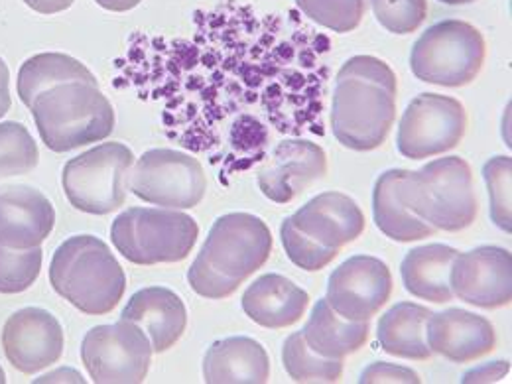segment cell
<instances>
[{"mask_svg": "<svg viewBox=\"0 0 512 384\" xmlns=\"http://www.w3.org/2000/svg\"><path fill=\"white\" fill-rule=\"evenodd\" d=\"M331 42L296 12L225 0L193 14L188 36L134 32L115 60L117 89L162 107L170 140L219 168V180L262 162L270 132L325 134Z\"/></svg>", "mask_w": 512, "mask_h": 384, "instance_id": "1", "label": "cell"}, {"mask_svg": "<svg viewBox=\"0 0 512 384\" xmlns=\"http://www.w3.org/2000/svg\"><path fill=\"white\" fill-rule=\"evenodd\" d=\"M396 119V75L386 62L355 56L341 65L331 99V132L355 152L383 144Z\"/></svg>", "mask_w": 512, "mask_h": 384, "instance_id": "2", "label": "cell"}, {"mask_svg": "<svg viewBox=\"0 0 512 384\" xmlns=\"http://www.w3.org/2000/svg\"><path fill=\"white\" fill-rule=\"evenodd\" d=\"M54 290L87 316L111 314L125 296L127 276L107 243L75 235L62 243L50 264Z\"/></svg>", "mask_w": 512, "mask_h": 384, "instance_id": "3", "label": "cell"}, {"mask_svg": "<svg viewBox=\"0 0 512 384\" xmlns=\"http://www.w3.org/2000/svg\"><path fill=\"white\" fill-rule=\"evenodd\" d=\"M42 142L52 152H69L101 142L115 130V111L99 85L67 81L42 91L32 103Z\"/></svg>", "mask_w": 512, "mask_h": 384, "instance_id": "4", "label": "cell"}, {"mask_svg": "<svg viewBox=\"0 0 512 384\" xmlns=\"http://www.w3.org/2000/svg\"><path fill=\"white\" fill-rule=\"evenodd\" d=\"M402 203L436 231L457 233L477 219L473 174L463 158L434 160L418 172H408L400 184Z\"/></svg>", "mask_w": 512, "mask_h": 384, "instance_id": "5", "label": "cell"}, {"mask_svg": "<svg viewBox=\"0 0 512 384\" xmlns=\"http://www.w3.org/2000/svg\"><path fill=\"white\" fill-rule=\"evenodd\" d=\"M195 219L168 207H130L111 227L115 249L138 266L186 260L197 243Z\"/></svg>", "mask_w": 512, "mask_h": 384, "instance_id": "6", "label": "cell"}, {"mask_svg": "<svg viewBox=\"0 0 512 384\" xmlns=\"http://www.w3.org/2000/svg\"><path fill=\"white\" fill-rule=\"evenodd\" d=\"M485 56V38L473 24L442 20L416 40L410 67L416 79L424 83L463 87L479 75Z\"/></svg>", "mask_w": 512, "mask_h": 384, "instance_id": "7", "label": "cell"}, {"mask_svg": "<svg viewBox=\"0 0 512 384\" xmlns=\"http://www.w3.org/2000/svg\"><path fill=\"white\" fill-rule=\"evenodd\" d=\"M134 154L121 142H103L65 164L62 186L69 203L89 215H107L127 201Z\"/></svg>", "mask_w": 512, "mask_h": 384, "instance_id": "8", "label": "cell"}, {"mask_svg": "<svg viewBox=\"0 0 512 384\" xmlns=\"http://www.w3.org/2000/svg\"><path fill=\"white\" fill-rule=\"evenodd\" d=\"M128 190L144 203L168 209H192L201 203L207 178L192 154L154 148L142 154L128 176Z\"/></svg>", "mask_w": 512, "mask_h": 384, "instance_id": "9", "label": "cell"}, {"mask_svg": "<svg viewBox=\"0 0 512 384\" xmlns=\"http://www.w3.org/2000/svg\"><path fill=\"white\" fill-rule=\"evenodd\" d=\"M152 353L148 335L127 320L97 325L81 343V361L97 384L144 383Z\"/></svg>", "mask_w": 512, "mask_h": 384, "instance_id": "10", "label": "cell"}, {"mask_svg": "<svg viewBox=\"0 0 512 384\" xmlns=\"http://www.w3.org/2000/svg\"><path fill=\"white\" fill-rule=\"evenodd\" d=\"M270 253L272 235L260 217L227 213L213 223L197 256L221 276L243 284L268 262Z\"/></svg>", "mask_w": 512, "mask_h": 384, "instance_id": "11", "label": "cell"}, {"mask_svg": "<svg viewBox=\"0 0 512 384\" xmlns=\"http://www.w3.org/2000/svg\"><path fill=\"white\" fill-rule=\"evenodd\" d=\"M467 128L463 105L446 95L422 93L406 107L398 127V152L410 160L453 150Z\"/></svg>", "mask_w": 512, "mask_h": 384, "instance_id": "12", "label": "cell"}, {"mask_svg": "<svg viewBox=\"0 0 512 384\" xmlns=\"http://www.w3.org/2000/svg\"><path fill=\"white\" fill-rule=\"evenodd\" d=\"M390 268L375 256H351L333 270L327 304L345 320L369 321L390 300Z\"/></svg>", "mask_w": 512, "mask_h": 384, "instance_id": "13", "label": "cell"}, {"mask_svg": "<svg viewBox=\"0 0 512 384\" xmlns=\"http://www.w3.org/2000/svg\"><path fill=\"white\" fill-rule=\"evenodd\" d=\"M449 286L453 296L465 304L497 310L512 300V256L501 247H479L469 253H457Z\"/></svg>", "mask_w": 512, "mask_h": 384, "instance_id": "14", "label": "cell"}, {"mask_svg": "<svg viewBox=\"0 0 512 384\" xmlns=\"http://www.w3.org/2000/svg\"><path fill=\"white\" fill-rule=\"evenodd\" d=\"M2 347L16 371L34 375L60 361L64 353V329L50 312L24 308L4 323Z\"/></svg>", "mask_w": 512, "mask_h": 384, "instance_id": "15", "label": "cell"}, {"mask_svg": "<svg viewBox=\"0 0 512 384\" xmlns=\"http://www.w3.org/2000/svg\"><path fill=\"white\" fill-rule=\"evenodd\" d=\"M327 156L320 144L294 138L280 142L268 160L260 166L256 178L264 197L274 203H290L325 178Z\"/></svg>", "mask_w": 512, "mask_h": 384, "instance_id": "16", "label": "cell"}, {"mask_svg": "<svg viewBox=\"0 0 512 384\" xmlns=\"http://www.w3.org/2000/svg\"><path fill=\"white\" fill-rule=\"evenodd\" d=\"M56 225L50 199L30 186L0 188V245L26 251L40 247Z\"/></svg>", "mask_w": 512, "mask_h": 384, "instance_id": "17", "label": "cell"}, {"mask_svg": "<svg viewBox=\"0 0 512 384\" xmlns=\"http://www.w3.org/2000/svg\"><path fill=\"white\" fill-rule=\"evenodd\" d=\"M298 231L323 247L341 249L357 241L365 231V215L349 195L325 192L310 199L292 217Z\"/></svg>", "mask_w": 512, "mask_h": 384, "instance_id": "18", "label": "cell"}, {"mask_svg": "<svg viewBox=\"0 0 512 384\" xmlns=\"http://www.w3.org/2000/svg\"><path fill=\"white\" fill-rule=\"evenodd\" d=\"M426 335L432 353L442 355L451 363L477 361L489 355L497 343L491 321L459 308L432 314Z\"/></svg>", "mask_w": 512, "mask_h": 384, "instance_id": "19", "label": "cell"}, {"mask_svg": "<svg viewBox=\"0 0 512 384\" xmlns=\"http://www.w3.org/2000/svg\"><path fill=\"white\" fill-rule=\"evenodd\" d=\"M121 320L136 323L150 339L154 353L174 347L188 327V312L182 298L170 288L150 286L138 290L121 314Z\"/></svg>", "mask_w": 512, "mask_h": 384, "instance_id": "20", "label": "cell"}, {"mask_svg": "<svg viewBox=\"0 0 512 384\" xmlns=\"http://www.w3.org/2000/svg\"><path fill=\"white\" fill-rule=\"evenodd\" d=\"M270 377L266 349L251 337L215 341L203 359V381L209 384H262Z\"/></svg>", "mask_w": 512, "mask_h": 384, "instance_id": "21", "label": "cell"}, {"mask_svg": "<svg viewBox=\"0 0 512 384\" xmlns=\"http://www.w3.org/2000/svg\"><path fill=\"white\" fill-rule=\"evenodd\" d=\"M308 304V292L280 274L256 278L243 294V312L268 329H284L298 323Z\"/></svg>", "mask_w": 512, "mask_h": 384, "instance_id": "22", "label": "cell"}, {"mask_svg": "<svg viewBox=\"0 0 512 384\" xmlns=\"http://www.w3.org/2000/svg\"><path fill=\"white\" fill-rule=\"evenodd\" d=\"M432 314V310L414 302L394 304L377 327V339L384 353L410 361L430 359L432 349L426 333Z\"/></svg>", "mask_w": 512, "mask_h": 384, "instance_id": "23", "label": "cell"}, {"mask_svg": "<svg viewBox=\"0 0 512 384\" xmlns=\"http://www.w3.org/2000/svg\"><path fill=\"white\" fill-rule=\"evenodd\" d=\"M455 256L457 251L448 245H426L410 251L400 266L404 288L412 296L434 304L453 300L449 270Z\"/></svg>", "mask_w": 512, "mask_h": 384, "instance_id": "24", "label": "cell"}, {"mask_svg": "<svg viewBox=\"0 0 512 384\" xmlns=\"http://www.w3.org/2000/svg\"><path fill=\"white\" fill-rule=\"evenodd\" d=\"M406 170H388L377 180L373 192V215L384 235L398 243L422 241L438 231L416 217L400 199V184Z\"/></svg>", "mask_w": 512, "mask_h": 384, "instance_id": "25", "label": "cell"}, {"mask_svg": "<svg viewBox=\"0 0 512 384\" xmlns=\"http://www.w3.org/2000/svg\"><path fill=\"white\" fill-rule=\"evenodd\" d=\"M371 323L369 321H351L341 318L323 298L306 327L302 329L306 343L312 351L321 357L343 359L351 353H357L369 339Z\"/></svg>", "mask_w": 512, "mask_h": 384, "instance_id": "26", "label": "cell"}, {"mask_svg": "<svg viewBox=\"0 0 512 384\" xmlns=\"http://www.w3.org/2000/svg\"><path fill=\"white\" fill-rule=\"evenodd\" d=\"M83 81L99 85L95 75L79 60L65 54H38L26 60L18 71V95L20 101L30 109L34 99L60 83Z\"/></svg>", "mask_w": 512, "mask_h": 384, "instance_id": "27", "label": "cell"}, {"mask_svg": "<svg viewBox=\"0 0 512 384\" xmlns=\"http://www.w3.org/2000/svg\"><path fill=\"white\" fill-rule=\"evenodd\" d=\"M284 369L294 383H337L343 375L341 359L321 357L304 339V333H292L282 349Z\"/></svg>", "mask_w": 512, "mask_h": 384, "instance_id": "28", "label": "cell"}, {"mask_svg": "<svg viewBox=\"0 0 512 384\" xmlns=\"http://www.w3.org/2000/svg\"><path fill=\"white\" fill-rule=\"evenodd\" d=\"M38 160V144L28 128L14 121L0 123V182L32 172Z\"/></svg>", "mask_w": 512, "mask_h": 384, "instance_id": "29", "label": "cell"}, {"mask_svg": "<svg viewBox=\"0 0 512 384\" xmlns=\"http://www.w3.org/2000/svg\"><path fill=\"white\" fill-rule=\"evenodd\" d=\"M296 6L312 22L331 32L347 34L361 24L371 0H296Z\"/></svg>", "mask_w": 512, "mask_h": 384, "instance_id": "30", "label": "cell"}, {"mask_svg": "<svg viewBox=\"0 0 512 384\" xmlns=\"http://www.w3.org/2000/svg\"><path fill=\"white\" fill-rule=\"evenodd\" d=\"M42 249H6L0 245V294H20L32 288L42 270Z\"/></svg>", "mask_w": 512, "mask_h": 384, "instance_id": "31", "label": "cell"}, {"mask_svg": "<svg viewBox=\"0 0 512 384\" xmlns=\"http://www.w3.org/2000/svg\"><path fill=\"white\" fill-rule=\"evenodd\" d=\"M483 176L491 195V219L499 229L511 233V156L491 158L483 168Z\"/></svg>", "mask_w": 512, "mask_h": 384, "instance_id": "32", "label": "cell"}, {"mask_svg": "<svg viewBox=\"0 0 512 384\" xmlns=\"http://www.w3.org/2000/svg\"><path fill=\"white\" fill-rule=\"evenodd\" d=\"M371 6L384 30L398 36L416 32L428 18L426 0H371Z\"/></svg>", "mask_w": 512, "mask_h": 384, "instance_id": "33", "label": "cell"}, {"mask_svg": "<svg viewBox=\"0 0 512 384\" xmlns=\"http://www.w3.org/2000/svg\"><path fill=\"white\" fill-rule=\"evenodd\" d=\"M280 237H282L286 255L302 270L318 272L337 256V249L323 247L318 241H314L308 235H304L302 231H298L290 217L284 219V223L280 227Z\"/></svg>", "mask_w": 512, "mask_h": 384, "instance_id": "34", "label": "cell"}, {"mask_svg": "<svg viewBox=\"0 0 512 384\" xmlns=\"http://www.w3.org/2000/svg\"><path fill=\"white\" fill-rule=\"evenodd\" d=\"M188 280L195 294L209 298V300H223L229 298L231 294L237 292L241 282L229 280L215 272L207 262H203L199 256L193 260L190 270H188Z\"/></svg>", "mask_w": 512, "mask_h": 384, "instance_id": "35", "label": "cell"}, {"mask_svg": "<svg viewBox=\"0 0 512 384\" xmlns=\"http://www.w3.org/2000/svg\"><path fill=\"white\" fill-rule=\"evenodd\" d=\"M361 384H377V383H420L418 373H414L412 369L400 367V365H390V363H373L369 365L361 379Z\"/></svg>", "mask_w": 512, "mask_h": 384, "instance_id": "36", "label": "cell"}, {"mask_svg": "<svg viewBox=\"0 0 512 384\" xmlns=\"http://www.w3.org/2000/svg\"><path fill=\"white\" fill-rule=\"evenodd\" d=\"M509 373L507 361H495L493 365H483L477 371H471L465 375L463 383H495L503 379Z\"/></svg>", "mask_w": 512, "mask_h": 384, "instance_id": "37", "label": "cell"}, {"mask_svg": "<svg viewBox=\"0 0 512 384\" xmlns=\"http://www.w3.org/2000/svg\"><path fill=\"white\" fill-rule=\"evenodd\" d=\"M75 0H24L26 6L40 14H58L67 10Z\"/></svg>", "mask_w": 512, "mask_h": 384, "instance_id": "38", "label": "cell"}, {"mask_svg": "<svg viewBox=\"0 0 512 384\" xmlns=\"http://www.w3.org/2000/svg\"><path fill=\"white\" fill-rule=\"evenodd\" d=\"M10 71L8 65L4 64V60L0 58V119L10 111L12 99H10Z\"/></svg>", "mask_w": 512, "mask_h": 384, "instance_id": "39", "label": "cell"}, {"mask_svg": "<svg viewBox=\"0 0 512 384\" xmlns=\"http://www.w3.org/2000/svg\"><path fill=\"white\" fill-rule=\"evenodd\" d=\"M101 8L111 10V12H127L134 6H138L142 0H95Z\"/></svg>", "mask_w": 512, "mask_h": 384, "instance_id": "40", "label": "cell"}, {"mask_svg": "<svg viewBox=\"0 0 512 384\" xmlns=\"http://www.w3.org/2000/svg\"><path fill=\"white\" fill-rule=\"evenodd\" d=\"M440 2L449 4V6H459V4H469V2H475V0H440Z\"/></svg>", "mask_w": 512, "mask_h": 384, "instance_id": "41", "label": "cell"}, {"mask_svg": "<svg viewBox=\"0 0 512 384\" xmlns=\"http://www.w3.org/2000/svg\"><path fill=\"white\" fill-rule=\"evenodd\" d=\"M6 383V375H4V371H2V367H0V384Z\"/></svg>", "mask_w": 512, "mask_h": 384, "instance_id": "42", "label": "cell"}]
</instances>
